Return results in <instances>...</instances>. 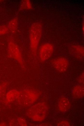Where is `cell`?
<instances>
[{"instance_id":"7","label":"cell","mask_w":84,"mask_h":126,"mask_svg":"<svg viewBox=\"0 0 84 126\" xmlns=\"http://www.w3.org/2000/svg\"><path fill=\"white\" fill-rule=\"evenodd\" d=\"M25 104L30 105L34 103L37 99L38 94L35 91L32 89H28L25 90Z\"/></svg>"},{"instance_id":"10","label":"cell","mask_w":84,"mask_h":126,"mask_svg":"<svg viewBox=\"0 0 84 126\" xmlns=\"http://www.w3.org/2000/svg\"><path fill=\"white\" fill-rule=\"evenodd\" d=\"M18 19L15 17L10 20L8 24L7 27L9 30L12 33H15L18 28Z\"/></svg>"},{"instance_id":"12","label":"cell","mask_w":84,"mask_h":126,"mask_svg":"<svg viewBox=\"0 0 84 126\" xmlns=\"http://www.w3.org/2000/svg\"><path fill=\"white\" fill-rule=\"evenodd\" d=\"M8 30L7 26L4 25H0V36L7 33Z\"/></svg>"},{"instance_id":"1","label":"cell","mask_w":84,"mask_h":126,"mask_svg":"<svg viewBox=\"0 0 84 126\" xmlns=\"http://www.w3.org/2000/svg\"><path fill=\"white\" fill-rule=\"evenodd\" d=\"M42 27L38 22H35L31 25L29 30L30 47L32 55L36 56L38 47L41 37Z\"/></svg>"},{"instance_id":"11","label":"cell","mask_w":84,"mask_h":126,"mask_svg":"<svg viewBox=\"0 0 84 126\" xmlns=\"http://www.w3.org/2000/svg\"><path fill=\"white\" fill-rule=\"evenodd\" d=\"M32 8V6L29 0H24L21 1L19 6L20 10H29Z\"/></svg>"},{"instance_id":"2","label":"cell","mask_w":84,"mask_h":126,"mask_svg":"<svg viewBox=\"0 0 84 126\" xmlns=\"http://www.w3.org/2000/svg\"><path fill=\"white\" fill-rule=\"evenodd\" d=\"M46 105L44 103H39L31 107L28 111V115L34 120L41 121L44 119L47 111Z\"/></svg>"},{"instance_id":"5","label":"cell","mask_w":84,"mask_h":126,"mask_svg":"<svg viewBox=\"0 0 84 126\" xmlns=\"http://www.w3.org/2000/svg\"><path fill=\"white\" fill-rule=\"evenodd\" d=\"M53 68L58 72L63 73L67 70L69 65L68 60L63 57H59L53 59L51 62Z\"/></svg>"},{"instance_id":"4","label":"cell","mask_w":84,"mask_h":126,"mask_svg":"<svg viewBox=\"0 0 84 126\" xmlns=\"http://www.w3.org/2000/svg\"><path fill=\"white\" fill-rule=\"evenodd\" d=\"M54 49L53 45L50 43H46L40 47L39 51V57L40 61L44 62L52 55Z\"/></svg>"},{"instance_id":"8","label":"cell","mask_w":84,"mask_h":126,"mask_svg":"<svg viewBox=\"0 0 84 126\" xmlns=\"http://www.w3.org/2000/svg\"><path fill=\"white\" fill-rule=\"evenodd\" d=\"M58 107L59 111L62 112L67 111L70 106L69 100L65 96H61L59 99Z\"/></svg>"},{"instance_id":"13","label":"cell","mask_w":84,"mask_h":126,"mask_svg":"<svg viewBox=\"0 0 84 126\" xmlns=\"http://www.w3.org/2000/svg\"><path fill=\"white\" fill-rule=\"evenodd\" d=\"M57 126H70V123L65 120H62L59 122L57 124Z\"/></svg>"},{"instance_id":"6","label":"cell","mask_w":84,"mask_h":126,"mask_svg":"<svg viewBox=\"0 0 84 126\" xmlns=\"http://www.w3.org/2000/svg\"><path fill=\"white\" fill-rule=\"evenodd\" d=\"M70 53L76 58L79 59L84 57V48L78 45H73L71 46L70 49Z\"/></svg>"},{"instance_id":"14","label":"cell","mask_w":84,"mask_h":126,"mask_svg":"<svg viewBox=\"0 0 84 126\" xmlns=\"http://www.w3.org/2000/svg\"><path fill=\"white\" fill-rule=\"evenodd\" d=\"M78 82L81 85L84 84V73H82L78 79Z\"/></svg>"},{"instance_id":"9","label":"cell","mask_w":84,"mask_h":126,"mask_svg":"<svg viewBox=\"0 0 84 126\" xmlns=\"http://www.w3.org/2000/svg\"><path fill=\"white\" fill-rule=\"evenodd\" d=\"M84 86L78 85L74 86L72 90L73 96L75 98L79 99L84 96Z\"/></svg>"},{"instance_id":"3","label":"cell","mask_w":84,"mask_h":126,"mask_svg":"<svg viewBox=\"0 0 84 126\" xmlns=\"http://www.w3.org/2000/svg\"><path fill=\"white\" fill-rule=\"evenodd\" d=\"M7 49L8 57L16 60L23 68L25 67L19 48L12 39L10 40L8 42Z\"/></svg>"}]
</instances>
